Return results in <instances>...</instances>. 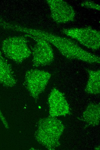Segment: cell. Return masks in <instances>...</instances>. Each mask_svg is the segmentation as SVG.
I'll list each match as a JSON object with an SVG mask.
<instances>
[{
    "instance_id": "1",
    "label": "cell",
    "mask_w": 100,
    "mask_h": 150,
    "mask_svg": "<svg viewBox=\"0 0 100 150\" xmlns=\"http://www.w3.org/2000/svg\"><path fill=\"white\" fill-rule=\"evenodd\" d=\"M30 34L44 40L55 46L61 54L70 60H78L89 63H100V57L84 50L76 43L66 37L37 29H32Z\"/></svg>"
},
{
    "instance_id": "2",
    "label": "cell",
    "mask_w": 100,
    "mask_h": 150,
    "mask_svg": "<svg viewBox=\"0 0 100 150\" xmlns=\"http://www.w3.org/2000/svg\"><path fill=\"white\" fill-rule=\"evenodd\" d=\"M40 121L36 133L39 141L50 149L59 146V138L65 129L61 121L51 117Z\"/></svg>"
},
{
    "instance_id": "3",
    "label": "cell",
    "mask_w": 100,
    "mask_h": 150,
    "mask_svg": "<svg viewBox=\"0 0 100 150\" xmlns=\"http://www.w3.org/2000/svg\"><path fill=\"white\" fill-rule=\"evenodd\" d=\"M26 38L24 36L10 37L3 40L1 49L8 58L17 63H21L31 55Z\"/></svg>"
},
{
    "instance_id": "4",
    "label": "cell",
    "mask_w": 100,
    "mask_h": 150,
    "mask_svg": "<svg viewBox=\"0 0 100 150\" xmlns=\"http://www.w3.org/2000/svg\"><path fill=\"white\" fill-rule=\"evenodd\" d=\"M61 31L89 48L97 50L100 48V31L90 27L65 28Z\"/></svg>"
},
{
    "instance_id": "5",
    "label": "cell",
    "mask_w": 100,
    "mask_h": 150,
    "mask_svg": "<svg viewBox=\"0 0 100 150\" xmlns=\"http://www.w3.org/2000/svg\"><path fill=\"white\" fill-rule=\"evenodd\" d=\"M51 76V74L47 72L31 69L26 73L24 84L32 96L37 100L44 90Z\"/></svg>"
},
{
    "instance_id": "6",
    "label": "cell",
    "mask_w": 100,
    "mask_h": 150,
    "mask_svg": "<svg viewBox=\"0 0 100 150\" xmlns=\"http://www.w3.org/2000/svg\"><path fill=\"white\" fill-rule=\"evenodd\" d=\"M24 36L30 38L36 42L32 52L33 66L38 67L46 66L53 62L54 60V54L49 43L44 40L28 34H25Z\"/></svg>"
},
{
    "instance_id": "7",
    "label": "cell",
    "mask_w": 100,
    "mask_h": 150,
    "mask_svg": "<svg viewBox=\"0 0 100 150\" xmlns=\"http://www.w3.org/2000/svg\"><path fill=\"white\" fill-rule=\"evenodd\" d=\"M51 11V16L58 24H64L73 21L75 12L73 7L62 0H46Z\"/></svg>"
},
{
    "instance_id": "8",
    "label": "cell",
    "mask_w": 100,
    "mask_h": 150,
    "mask_svg": "<svg viewBox=\"0 0 100 150\" xmlns=\"http://www.w3.org/2000/svg\"><path fill=\"white\" fill-rule=\"evenodd\" d=\"M48 102L51 117L65 115L70 113L69 104L65 97L57 89H53L48 98Z\"/></svg>"
},
{
    "instance_id": "9",
    "label": "cell",
    "mask_w": 100,
    "mask_h": 150,
    "mask_svg": "<svg viewBox=\"0 0 100 150\" xmlns=\"http://www.w3.org/2000/svg\"><path fill=\"white\" fill-rule=\"evenodd\" d=\"M17 81L11 66L0 53V83L7 87H12Z\"/></svg>"
},
{
    "instance_id": "10",
    "label": "cell",
    "mask_w": 100,
    "mask_h": 150,
    "mask_svg": "<svg viewBox=\"0 0 100 150\" xmlns=\"http://www.w3.org/2000/svg\"><path fill=\"white\" fill-rule=\"evenodd\" d=\"M89 74V78L85 88L88 94H97L100 93V71L86 70Z\"/></svg>"
},
{
    "instance_id": "11",
    "label": "cell",
    "mask_w": 100,
    "mask_h": 150,
    "mask_svg": "<svg viewBox=\"0 0 100 150\" xmlns=\"http://www.w3.org/2000/svg\"><path fill=\"white\" fill-rule=\"evenodd\" d=\"M84 120L89 125L95 126L99 124L100 104L91 103L83 113Z\"/></svg>"
},
{
    "instance_id": "12",
    "label": "cell",
    "mask_w": 100,
    "mask_h": 150,
    "mask_svg": "<svg viewBox=\"0 0 100 150\" xmlns=\"http://www.w3.org/2000/svg\"><path fill=\"white\" fill-rule=\"evenodd\" d=\"M81 5L83 7L100 11V5L92 1H83L81 3Z\"/></svg>"
}]
</instances>
